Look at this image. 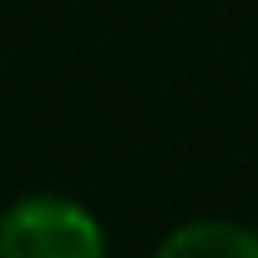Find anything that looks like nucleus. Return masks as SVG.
<instances>
[{
  "label": "nucleus",
  "mask_w": 258,
  "mask_h": 258,
  "mask_svg": "<svg viewBox=\"0 0 258 258\" xmlns=\"http://www.w3.org/2000/svg\"><path fill=\"white\" fill-rule=\"evenodd\" d=\"M0 258H106V228L76 198L26 192L0 213Z\"/></svg>",
  "instance_id": "1"
},
{
  "label": "nucleus",
  "mask_w": 258,
  "mask_h": 258,
  "mask_svg": "<svg viewBox=\"0 0 258 258\" xmlns=\"http://www.w3.org/2000/svg\"><path fill=\"white\" fill-rule=\"evenodd\" d=\"M152 258H258V233L233 218H192L177 223Z\"/></svg>",
  "instance_id": "2"
}]
</instances>
